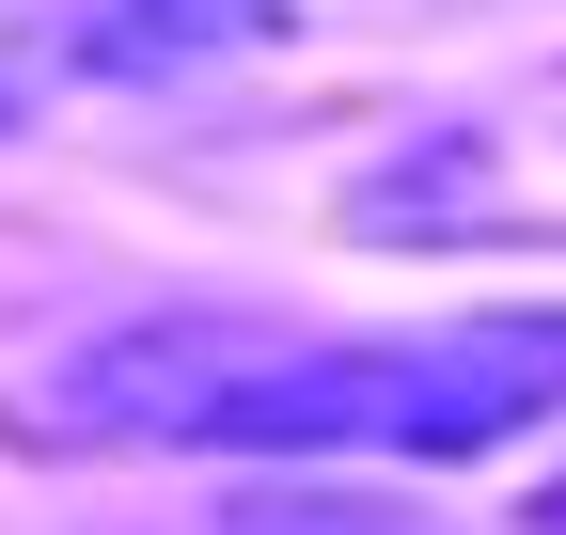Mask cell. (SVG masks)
I'll list each match as a JSON object with an SVG mask.
<instances>
[{
    "label": "cell",
    "instance_id": "obj_1",
    "mask_svg": "<svg viewBox=\"0 0 566 535\" xmlns=\"http://www.w3.org/2000/svg\"><path fill=\"white\" fill-rule=\"evenodd\" d=\"M551 410H566V315H472V331L158 315L32 394L48 441H189V457H488Z\"/></svg>",
    "mask_w": 566,
    "mask_h": 535
},
{
    "label": "cell",
    "instance_id": "obj_2",
    "mask_svg": "<svg viewBox=\"0 0 566 535\" xmlns=\"http://www.w3.org/2000/svg\"><path fill=\"white\" fill-rule=\"evenodd\" d=\"M300 32V0H80V80H221V63H268Z\"/></svg>",
    "mask_w": 566,
    "mask_h": 535
},
{
    "label": "cell",
    "instance_id": "obj_3",
    "mask_svg": "<svg viewBox=\"0 0 566 535\" xmlns=\"http://www.w3.org/2000/svg\"><path fill=\"white\" fill-rule=\"evenodd\" d=\"M80 80V0H0V143Z\"/></svg>",
    "mask_w": 566,
    "mask_h": 535
},
{
    "label": "cell",
    "instance_id": "obj_4",
    "mask_svg": "<svg viewBox=\"0 0 566 535\" xmlns=\"http://www.w3.org/2000/svg\"><path fill=\"white\" fill-rule=\"evenodd\" d=\"M520 535H566V473H551V489H535V504H520Z\"/></svg>",
    "mask_w": 566,
    "mask_h": 535
}]
</instances>
